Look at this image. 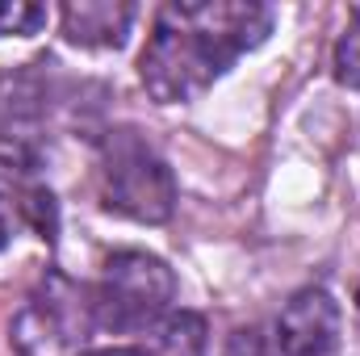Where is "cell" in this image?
I'll use <instances>...</instances> for the list:
<instances>
[{"label": "cell", "mask_w": 360, "mask_h": 356, "mask_svg": "<svg viewBox=\"0 0 360 356\" xmlns=\"http://www.w3.org/2000/svg\"><path fill=\"white\" fill-rule=\"evenodd\" d=\"M272 34V8L252 0H176L155 13L139 76L160 105H180L210 89L243 51Z\"/></svg>", "instance_id": "6da1fadb"}, {"label": "cell", "mask_w": 360, "mask_h": 356, "mask_svg": "<svg viewBox=\"0 0 360 356\" xmlns=\"http://www.w3.org/2000/svg\"><path fill=\"white\" fill-rule=\"evenodd\" d=\"M176 276L151 252H113L92 289V319L113 336H143L172 310Z\"/></svg>", "instance_id": "7a4b0ae2"}, {"label": "cell", "mask_w": 360, "mask_h": 356, "mask_svg": "<svg viewBox=\"0 0 360 356\" xmlns=\"http://www.w3.org/2000/svg\"><path fill=\"white\" fill-rule=\"evenodd\" d=\"M101 201L134 222H168L176 210L172 168L134 130H113L101 147Z\"/></svg>", "instance_id": "3957f363"}, {"label": "cell", "mask_w": 360, "mask_h": 356, "mask_svg": "<svg viewBox=\"0 0 360 356\" xmlns=\"http://www.w3.org/2000/svg\"><path fill=\"white\" fill-rule=\"evenodd\" d=\"M92 327V293L63 272H46L13 314L8 340L17 356H80Z\"/></svg>", "instance_id": "277c9868"}, {"label": "cell", "mask_w": 360, "mask_h": 356, "mask_svg": "<svg viewBox=\"0 0 360 356\" xmlns=\"http://www.w3.org/2000/svg\"><path fill=\"white\" fill-rule=\"evenodd\" d=\"M340 352V302L323 285L297 289L276 319V356H335Z\"/></svg>", "instance_id": "5b68a950"}, {"label": "cell", "mask_w": 360, "mask_h": 356, "mask_svg": "<svg viewBox=\"0 0 360 356\" xmlns=\"http://www.w3.org/2000/svg\"><path fill=\"white\" fill-rule=\"evenodd\" d=\"M59 25L63 38L89 51H113L126 42L130 25H134V4L122 0H72L59 8Z\"/></svg>", "instance_id": "8992f818"}, {"label": "cell", "mask_w": 360, "mask_h": 356, "mask_svg": "<svg viewBox=\"0 0 360 356\" xmlns=\"http://www.w3.org/2000/svg\"><path fill=\"white\" fill-rule=\"evenodd\" d=\"M210 348V331L205 319L197 310H168L160 323H151L143 331V356H205Z\"/></svg>", "instance_id": "52a82bcc"}, {"label": "cell", "mask_w": 360, "mask_h": 356, "mask_svg": "<svg viewBox=\"0 0 360 356\" xmlns=\"http://www.w3.org/2000/svg\"><path fill=\"white\" fill-rule=\"evenodd\" d=\"M42 25H46L42 4H25V0H4L0 4V38H8V34L25 38V34H38Z\"/></svg>", "instance_id": "ba28073f"}, {"label": "cell", "mask_w": 360, "mask_h": 356, "mask_svg": "<svg viewBox=\"0 0 360 356\" xmlns=\"http://www.w3.org/2000/svg\"><path fill=\"white\" fill-rule=\"evenodd\" d=\"M356 21L344 30V38L335 42V80L348 84V89H360V8L352 13Z\"/></svg>", "instance_id": "9c48e42d"}, {"label": "cell", "mask_w": 360, "mask_h": 356, "mask_svg": "<svg viewBox=\"0 0 360 356\" xmlns=\"http://www.w3.org/2000/svg\"><path fill=\"white\" fill-rule=\"evenodd\" d=\"M222 356H269V340L260 327H235Z\"/></svg>", "instance_id": "30bf717a"}, {"label": "cell", "mask_w": 360, "mask_h": 356, "mask_svg": "<svg viewBox=\"0 0 360 356\" xmlns=\"http://www.w3.org/2000/svg\"><path fill=\"white\" fill-rule=\"evenodd\" d=\"M8 243V205H4V197H0V248Z\"/></svg>", "instance_id": "8fae6325"}, {"label": "cell", "mask_w": 360, "mask_h": 356, "mask_svg": "<svg viewBox=\"0 0 360 356\" xmlns=\"http://www.w3.org/2000/svg\"><path fill=\"white\" fill-rule=\"evenodd\" d=\"M89 356H143L139 348H105V352H89Z\"/></svg>", "instance_id": "7c38bea8"}]
</instances>
